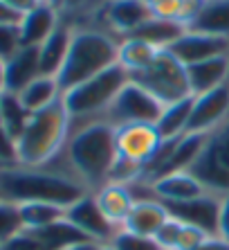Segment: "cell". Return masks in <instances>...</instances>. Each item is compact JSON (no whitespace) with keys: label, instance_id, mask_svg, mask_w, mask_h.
<instances>
[{"label":"cell","instance_id":"1","mask_svg":"<svg viewBox=\"0 0 229 250\" xmlns=\"http://www.w3.org/2000/svg\"><path fill=\"white\" fill-rule=\"evenodd\" d=\"M88 192L90 189L58 163H52L47 167L12 165L0 169V194L5 201H12L16 205L40 201L68 209Z\"/></svg>","mask_w":229,"mask_h":250},{"label":"cell","instance_id":"2","mask_svg":"<svg viewBox=\"0 0 229 250\" xmlns=\"http://www.w3.org/2000/svg\"><path fill=\"white\" fill-rule=\"evenodd\" d=\"M114 133L117 128L106 120L79 124L72 128L65 151L54 163L76 176L90 192H97L106 183H110L114 163H117Z\"/></svg>","mask_w":229,"mask_h":250},{"label":"cell","instance_id":"3","mask_svg":"<svg viewBox=\"0 0 229 250\" xmlns=\"http://www.w3.org/2000/svg\"><path fill=\"white\" fill-rule=\"evenodd\" d=\"M72 117L63 104V97L52 106L29 115L23 133L16 140L18 165L23 167H47L61 158L72 135Z\"/></svg>","mask_w":229,"mask_h":250},{"label":"cell","instance_id":"4","mask_svg":"<svg viewBox=\"0 0 229 250\" xmlns=\"http://www.w3.org/2000/svg\"><path fill=\"white\" fill-rule=\"evenodd\" d=\"M117 52H119V39L114 34L101 27H75L70 52L65 57L63 68L57 75L61 90L65 93L114 65Z\"/></svg>","mask_w":229,"mask_h":250},{"label":"cell","instance_id":"5","mask_svg":"<svg viewBox=\"0 0 229 250\" xmlns=\"http://www.w3.org/2000/svg\"><path fill=\"white\" fill-rule=\"evenodd\" d=\"M128 82H131L128 72L119 63H114L99 75L90 77L88 82L65 90L63 104L72 117V124L79 126V124L101 120L103 113L108 111V106Z\"/></svg>","mask_w":229,"mask_h":250},{"label":"cell","instance_id":"6","mask_svg":"<svg viewBox=\"0 0 229 250\" xmlns=\"http://www.w3.org/2000/svg\"><path fill=\"white\" fill-rule=\"evenodd\" d=\"M131 82L146 88L164 106L191 95L189 79H187V68L169 50H160V54L155 57L153 63L149 68H144L142 72H137V75H133Z\"/></svg>","mask_w":229,"mask_h":250},{"label":"cell","instance_id":"7","mask_svg":"<svg viewBox=\"0 0 229 250\" xmlns=\"http://www.w3.org/2000/svg\"><path fill=\"white\" fill-rule=\"evenodd\" d=\"M191 174L205 185L207 192L216 196L229 194V117L209 133Z\"/></svg>","mask_w":229,"mask_h":250},{"label":"cell","instance_id":"8","mask_svg":"<svg viewBox=\"0 0 229 250\" xmlns=\"http://www.w3.org/2000/svg\"><path fill=\"white\" fill-rule=\"evenodd\" d=\"M164 104L157 97L142 88L139 83L128 82L121 88V93L114 97V102L108 106L101 120L113 124L114 128L128 126V124H157Z\"/></svg>","mask_w":229,"mask_h":250},{"label":"cell","instance_id":"9","mask_svg":"<svg viewBox=\"0 0 229 250\" xmlns=\"http://www.w3.org/2000/svg\"><path fill=\"white\" fill-rule=\"evenodd\" d=\"M65 219L75 228H79L88 239L97 241V244H110L114 234L121 230L114 223H110L108 216L103 214V209L99 208V201L95 196V192H88L76 203L70 205L65 209Z\"/></svg>","mask_w":229,"mask_h":250},{"label":"cell","instance_id":"10","mask_svg":"<svg viewBox=\"0 0 229 250\" xmlns=\"http://www.w3.org/2000/svg\"><path fill=\"white\" fill-rule=\"evenodd\" d=\"M229 117V83L195 95L187 133H211Z\"/></svg>","mask_w":229,"mask_h":250},{"label":"cell","instance_id":"11","mask_svg":"<svg viewBox=\"0 0 229 250\" xmlns=\"http://www.w3.org/2000/svg\"><path fill=\"white\" fill-rule=\"evenodd\" d=\"M169 52L187 68V65L200 63V61H207V59L229 54V39L227 36H213V34H202V32L187 29L178 41L169 47Z\"/></svg>","mask_w":229,"mask_h":250},{"label":"cell","instance_id":"12","mask_svg":"<svg viewBox=\"0 0 229 250\" xmlns=\"http://www.w3.org/2000/svg\"><path fill=\"white\" fill-rule=\"evenodd\" d=\"M169 214L178 221L193 226L198 230H202L209 237L218 234V212H220V196L207 192L198 198L184 201V203H171L166 205Z\"/></svg>","mask_w":229,"mask_h":250},{"label":"cell","instance_id":"13","mask_svg":"<svg viewBox=\"0 0 229 250\" xmlns=\"http://www.w3.org/2000/svg\"><path fill=\"white\" fill-rule=\"evenodd\" d=\"M151 16H153L151 7L142 0H110L101 12V29L124 39L142 23H146Z\"/></svg>","mask_w":229,"mask_h":250},{"label":"cell","instance_id":"14","mask_svg":"<svg viewBox=\"0 0 229 250\" xmlns=\"http://www.w3.org/2000/svg\"><path fill=\"white\" fill-rule=\"evenodd\" d=\"M146 189H149L151 196H155L164 205L184 203V201H191V198L207 194L205 185L191 171H171V174L153 181Z\"/></svg>","mask_w":229,"mask_h":250},{"label":"cell","instance_id":"15","mask_svg":"<svg viewBox=\"0 0 229 250\" xmlns=\"http://www.w3.org/2000/svg\"><path fill=\"white\" fill-rule=\"evenodd\" d=\"M58 25H61V12L47 2H38L34 9L23 14L18 25L23 47H38Z\"/></svg>","mask_w":229,"mask_h":250},{"label":"cell","instance_id":"16","mask_svg":"<svg viewBox=\"0 0 229 250\" xmlns=\"http://www.w3.org/2000/svg\"><path fill=\"white\" fill-rule=\"evenodd\" d=\"M169 216L171 214H169L166 205L160 203L155 196L137 198L131 209V214H128V219L124 221L121 228L128 230V232L142 234V237H155Z\"/></svg>","mask_w":229,"mask_h":250},{"label":"cell","instance_id":"17","mask_svg":"<svg viewBox=\"0 0 229 250\" xmlns=\"http://www.w3.org/2000/svg\"><path fill=\"white\" fill-rule=\"evenodd\" d=\"M72 34H75V27L61 18V25H58L45 41L38 45L40 75H45V77H57L58 75V70L63 68L65 57H68V52H70Z\"/></svg>","mask_w":229,"mask_h":250},{"label":"cell","instance_id":"18","mask_svg":"<svg viewBox=\"0 0 229 250\" xmlns=\"http://www.w3.org/2000/svg\"><path fill=\"white\" fill-rule=\"evenodd\" d=\"M187 79H189V88L193 97L229 83V54L187 65Z\"/></svg>","mask_w":229,"mask_h":250},{"label":"cell","instance_id":"19","mask_svg":"<svg viewBox=\"0 0 229 250\" xmlns=\"http://www.w3.org/2000/svg\"><path fill=\"white\" fill-rule=\"evenodd\" d=\"M40 77L38 47H20L9 61H5V90L20 93Z\"/></svg>","mask_w":229,"mask_h":250},{"label":"cell","instance_id":"20","mask_svg":"<svg viewBox=\"0 0 229 250\" xmlns=\"http://www.w3.org/2000/svg\"><path fill=\"white\" fill-rule=\"evenodd\" d=\"M99 201V208L103 209V214L108 216V221L114 223L117 228L124 226V221L131 214L133 205H135V192H133L131 183H106L101 189L95 192Z\"/></svg>","mask_w":229,"mask_h":250},{"label":"cell","instance_id":"21","mask_svg":"<svg viewBox=\"0 0 229 250\" xmlns=\"http://www.w3.org/2000/svg\"><path fill=\"white\" fill-rule=\"evenodd\" d=\"M184 32H187V27H184L182 23H178V21L151 16L146 23H142L128 36H131V39H139V41L149 43V45L157 47V50H169ZM124 39H126V36H124Z\"/></svg>","mask_w":229,"mask_h":250},{"label":"cell","instance_id":"22","mask_svg":"<svg viewBox=\"0 0 229 250\" xmlns=\"http://www.w3.org/2000/svg\"><path fill=\"white\" fill-rule=\"evenodd\" d=\"M189 29L229 39V0H205Z\"/></svg>","mask_w":229,"mask_h":250},{"label":"cell","instance_id":"23","mask_svg":"<svg viewBox=\"0 0 229 250\" xmlns=\"http://www.w3.org/2000/svg\"><path fill=\"white\" fill-rule=\"evenodd\" d=\"M160 54V50L149 43L139 41V39H119V52H117V63L128 72V77L142 72L144 68H149L155 61V57Z\"/></svg>","mask_w":229,"mask_h":250},{"label":"cell","instance_id":"24","mask_svg":"<svg viewBox=\"0 0 229 250\" xmlns=\"http://www.w3.org/2000/svg\"><path fill=\"white\" fill-rule=\"evenodd\" d=\"M191 108H193V95L164 106L160 120H157V124H155L160 138L162 140H173V138H180V135L187 133V124H189V117H191Z\"/></svg>","mask_w":229,"mask_h":250},{"label":"cell","instance_id":"25","mask_svg":"<svg viewBox=\"0 0 229 250\" xmlns=\"http://www.w3.org/2000/svg\"><path fill=\"white\" fill-rule=\"evenodd\" d=\"M18 97H20L23 106L29 113H36V111H43V108L52 106L54 102H58V99L63 97V90L58 86L57 77L40 75L38 79H34L25 90H20Z\"/></svg>","mask_w":229,"mask_h":250},{"label":"cell","instance_id":"26","mask_svg":"<svg viewBox=\"0 0 229 250\" xmlns=\"http://www.w3.org/2000/svg\"><path fill=\"white\" fill-rule=\"evenodd\" d=\"M38 237V241L43 244L45 250H65L68 246L79 244V241H86V234L81 232L79 228H75L68 219H61V221L52 223V226L43 228V230H29ZM92 241V239H90Z\"/></svg>","mask_w":229,"mask_h":250},{"label":"cell","instance_id":"27","mask_svg":"<svg viewBox=\"0 0 229 250\" xmlns=\"http://www.w3.org/2000/svg\"><path fill=\"white\" fill-rule=\"evenodd\" d=\"M18 209H20V221H23L25 230H43V228L65 219V208L54 203L32 201V203H20Z\"/></svg>","mask_w":229,"mask_h":250},{"label":"cell","instance_id":"28","mask_svg":"<svg viewBox=\"0 0 229 250\" xmlns=\"http://www.w3.org/2000/svg\"><path fill=\"white\" fill-rule=\"evenodd\" d=\"M29 115L32 113L23 106V102H20V97L16 93H9V90L0 93V117H2V124L12 133L14 140H18V135L23 133Z\"/></svg>","mask_w":229,"mask_h":250},{"label":"cell","instance_id":"29","mask_svg":"<svg viewBox=\"0 0 229 250\" xmlns=\"http://www.w3.org/2000/svg\"><path fill=\"white\" fill-rule=\"evenodd\" d=\"M23 221H20V209L12 201H0V248L14 239L18 232H23Z\"/></svg>","mask_w":229,"mask_h":250},{"label":"cell","instance_id":"30","mask_svg":"<svg viewBox=\"0 0 229 250\" xmlns=\"http://www.w3.org/2000/svg\"><path fill=\"white\" fill-rule=\"evenodd\" d=\"M110 246L114 250H162L160 244L155 241V237H142V234L128 232L124 228L113 237Z\"/></svg>","mask_w":229,"mask_h":250},{"label":"cell","instance_id":"31","mask_svg":"<svg viewBox=\"0 0 229 250\" xmlns=\"http://www.w3.org/2000/svg\"><path fill=\"white\" fill-rule=\"evenodd\" d=\"M182 228H184L182 221L169 216L164 221V226H162L160 230H157V234H155V241L160 244L162 250H178L180 237H182Z\"/></svg>","mask_w":229,"mask_h":250},{"label":"cell","instance_id":"32","mask_svg":"<svg viewBox=\"0 0 229 250\" xmlns=\"http://www.w3.org/2000/svg\"><path fill=\"white\" fill-rule=\"evenodd\" d=\"M23 47L18 25H0V59L9 61Z\"/></svg>","mask_w":229,"mask_h":250},{"label":"cell","instance_id":"33","mask_svg":"<svg viewBox=\"0 0 229 250\" xmlns=\"http://www.w3.org/2000/svg\"><path fill=\"white\" fill-rule=\"evenodd\" d=\"M2 250H45L43 244L38 241L34 232H29V230H23V232H18L14 239H9Z\"/></svg>","mask_w":229,"mask_h":250},{"label":"cell","instance_id":"34","mask_svg":"<svg viewBox=\"0 0 229 250\" xmlns=\"http://www.w3.org/2000/svg\"><path fill=\"white\" fill-rule=\"evenodd\" d=\"M229 244V194L220 196V212H218V234Z\"/></svg>","mask_w":229,"mask_h":250},{"label":"cell","instance_id":"35","mask_svg":"<svg viewBox=\"0 0 229 250\" xmlns=\"http://www.w3.org/2000/svg\"><path fill=\"white\" fill-rule=\"evenodd\" d=\"M20 18H23V14L0 0V25H20Z\"/></svg>","mask_w":229,"mask_h":250},{"label":"cell","instance_id":"36","mask_svg":"<svg viewBox=\"0 0 229 250\" xmlns=\"http://www.w3.org/2000/svg\"><path fill=\"white\" fill-rule=\"evenodd\" d=\"M2 2H7L9 7H14L16 12L20 14H27L29 9H34L38 2H43V0H2Z\"/></svg>","mask_w":229,"mask_h":250},{"label":"cell","instance_id":"37","mask_svg":"<svg viewBox=\"0 0 229 250\" xmlns=\"http://www.w3.org/2000/svg\"><path fill=\"white\" fill-rule=\"evenodd\" d=\"M195 250H229V244L223 241L220 237H209L205 244H200Z\"/></svg>","mask_w":229,"mask_h":250},{"label":"cell","instance_id":"38","mask_svg":"<svg viewBox=\"0 0 229 250\" xmlns=\"http://www.w3.org/2000/svg\"><path fill=\"white\" fill-rule=\"evenodd\" d=\"M99 248H101V244H97V241H90V239H86V241H79V244L68 246L65 250H99Z\"/></svg>","mask_w":229,"mask_h":250},{"label":"cell","instance_id":"39","mask_svg":"<svg viewBox=\"0 0 229 250\" xmlns=\"http://www.w3.org/2000/svg\"><path fill=\"white\" fill-rule=\"evenodd\" d=\"M0 93H5V61L0 59Z\"/></svg>","mask_w":229,"mask_h":250},{"label":"cell","instance_id":"40","mask_svg":"<svg viewBox=\"0 0 229 250\" xmlns=\"http://www.w3.org/2000/svg\"><path fill=\"white\" fill-rule=\"evenodd\" d=\"M43 2H47V5H52V7H57L58 12H61V5H63V0H43Z\"/></svg>","mask_w":229,"mask_h":250},{"label":"cell","instance_id":"41","mask_svg":"<svg viewBox=\"0 0 229 250\" xmlns=\"http://www.w3.org/2000/svg\"><path fill=\"white\" fill-rule=\"evenodd\" d=\"M99 250H114V248L110 244H101V248H99Z\"/></svg>","mask_w":229,"mask_h":250},{"label":"cell","instance_id":"42","mask_svg":"<svg viewBox=\"0 0 229 250\" xmlns=\"http://www.w3.org/2000/svg\"><path fill=\"white\" fill-rule=\"evenodd\" d=\"M142 2H146V5H151V2H153V0H142Z\"/></svg>","mask_w":229,"mask_h":250},{"label":"cell","instance_id":"43","mask_svg":"<svg viewBox=\"0 0 229 250\" xmlns=\"http://www.w3.org/2000/svg\"><path fill=\"white\" fill-rule=\"evenodd\" d=\"M0 124H2V117H0Z\"/></svg>","mask_w":229,"mask_h":250},{"label":"cell","instance_id":"44","mask_svg":"<svg viewBox=\"0 0 229 250\" xmlns=\"http://www.w3.org/2000/svg\"><path fill=\"white\" fill-rule=\"evenodd\" d=\"M0 201H2V194H0Z\"/></svg>","mask_w":229,"mask_h":250},{"label":"cell","instance_id":"45","mask_svg":"<svg viewBox=\"0 0 229 250\" xmlns=\"http://www.w3.org/2000/svg\"><path fill=\"white\" fill-rule=\"evenodd\" d=\"M0 169H2V165H0Z\"/></svg>","mask_w":229,"mask_h":250},{"label":"cell","instance_id":"46","mask_svg":"<svg viewBox=\"0 0 229 250\" xmlns=\"http://www.w3.org/2000/svg\"><path fill=\"white\" fill-rule=\"evenodd\" d=\"M0 250H2V248H0Z\"/></svg>","mask_w":229,"mask_h":250}]
</instances>
